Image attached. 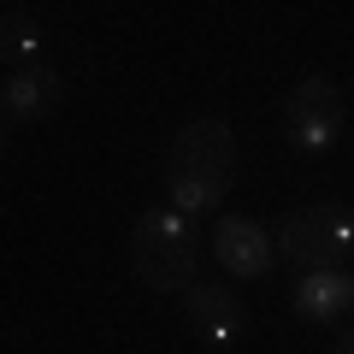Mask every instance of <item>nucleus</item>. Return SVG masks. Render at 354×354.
<instances>
[{
  "mask_svg": "<svg viewBox=\"0 0 354 354\" xmlns=\"http://www.w3.org/2000/svg\"><path fill=\"white\" fill-rule=\"evenodd\" d=\"M130 272L153 295H189L201 283V236L177 207H148L130 225Z\"/></svg>",
  "mask_w": 354,
  "mask_h": 354,
  "instance_id": "2",
  "label": "nucleus"
},
{
  "mask_svg": "<svg viewBox=\"0 0 354 354\" xmlns=\"http://www.w3.org/2000/svg\"><path fill=\"white\" fill-rule=\"evenodd\" d=\"M283 142H290L295 153H307V160H319V153H330L342 142V130H348V95H342L330 77H301V83L283 95Z\"/></svg>",
  "mask_w": 354,
  "mask_h": 354,
  "instance_id": "4",
  "label": "nucleus"
},
{
  "mask_svg": "<svg viewBox=\"0 0 354 354\" xmlns=\"http://www.w3.org/2000/svg\"><path fill=\"white\" fill-rule=\"evenodd\" d=\"M290 307L307 325H342L354 313V266L348 272H295Z\"/></svg>",
  "mask_w": 354,
  "mask_h": 354,
  "instance_id": "8",
  "label": "nucleus"
},
{
  "mask_svg": "<svg viewBox=\"0 0 354 354\" xmlns=\"http://www.w3.org/2000/svg\"><path fill=\"white\" fill-rule=\"evenodd\" d=\"M337 354H354V330H342V337H337Z\"/></svg>",
  "mask_w": 354,
  "mask_h": 354,
  "instance_id": "10",
  "label": "nucleus"
},
{
  "mask_svg": "<svg viewBox=\"0 0 354 354\" xmlns=\"http://www.w3.org/2000/svg\"><path fill=\"white\" fill-rule=\"evenodd\" d=\"M0 41H6V65L41 59V53H36V30H30V12H6V18H0Z\"/></svg>",
  "mask_w": 354,
  "mask_h": 354,
  "instance_id": "9",
  "label": "nucleus"
},
{
  "mask_svg": "<svg viewBox=\"0 0 354 354\" xmlns=\"http://www.w3.org/2000/svg\"><path fill=\"white\" fill-rule=\"evenodd\" d=\"M183 319H189V330L207 342V348H230V342L242 337V325H248L236 290H230V283H207V278L183 295Z\"/></svg>",
  "mask_w": 354,
  "mask_h": 354,
  "instance_id": "7",
  "label": "nucleus"
},
{
  "mask_svg": "<svg viewBox=\"0 0 354 354\" xmlns=\"http://www.w3.org/2000/svg\"><path fill=\"white\" fill-rule=\"evenodd\" d=\"M278 260H290V272H348L354 266V207L319 201L295 207L278 218Z\"/></svg>",
  "mask_w": 354,
  "mask_h": 354,
  "instance_id": "3",
  "label": "nucleus"
},
{
  "mask_svg": "<svg viewBox=\"0 0 354 354\" xmlns=\"http://www.w3.org/2000/svg\"><path fill=\"white\" fill-rule=\"evenodd\" d=\"M59 101H65V77L48 59L6 65V83H0V113H6V124H41Z\"/></svg>",
  "mask_w": 354,
  "mask_h": 354,
  "instance_id": "6",
  "label": "nucleus"
},
{
  "mask_svg": "<svg viewBox=\"0 0 354 354\" xmlns=\"http://www.w3.org/2000/svg\"><path fill=\"white\" fill-rule=\"evenodd\" d=\"M236 183V130L225 118H189L165 148V207L213 213Z\"/></svg>",
  "mask_w": 354,
  "mask_h": 354,
  "instance_id": "1",
  "label": "nucleus"
},
{
  "mask_svg": "<svg viewBox=\"0 0 354 354\" xmlns=\"http://www.w3.org/2000/svg\"><path fill=\"white\" fill-rule=\"evenodd\" d=\"M207 248H213V260L225 266L230 278H266L278 266V236L248 213H218Z\"/></svg>",
  "mask_w": 354,
  "mask_h": 354,
  "instance_id": "5",
  "label": "nucleus"
}]
</instances>
